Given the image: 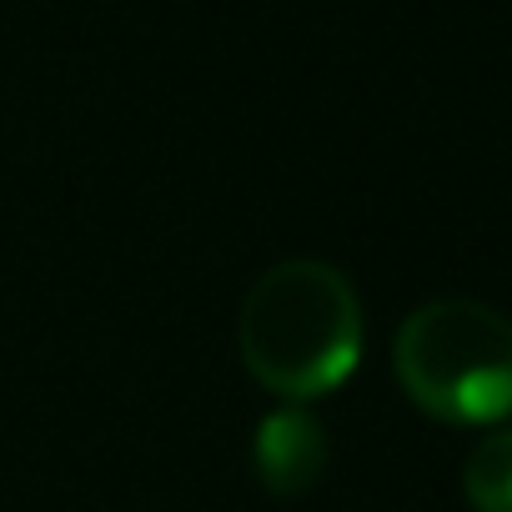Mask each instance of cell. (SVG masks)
<instances>
[{
  "mask_svg": "<svg viewBox=\"0 0 512 512\" xmlns=\"http://www.w3.org/2000/svg\"><path fill=\"white\" fill-rule=\"evenodd\" d=\"M236 352L246 372L292 407L337 392L362 362V302L352 282L292 256L256 277L236 312Z\"/></svg>",
  "mask_w": 512,
  "mask_h": 512,
  "instance_id": "1",
  "label": "cell"
},
{
  "mask_svg": "<svg viewBox=\"0 0 512 512\" xmlns=\"http://www.w3.org/2000/svg\"><path fill=\"white\" fill-rule=\"evenodd\" d=\"M402 392L437 422L477 427L512 417V322L482 302L417 307L392 342Z\"/></svg>",
  "mask_w": 512,
  "mask_h": 512,
  "instance_id": "2",
  "label": "cell"
},
{
  "mask_svg": "<svg viewBox=\"0 0 512 512\" xmlns=\"http://www.w3.org/2000/svg\"><path fill=\"white\" fill-rule=\"evenodd\" d=\"M327 432L312 412L302 407H277L256 422L251 437V467L272 497H302L322 482L327 472Z\"/></svg>",
  "mask_w": 512,
  "mask_h": 512,
  "instance_id": "3",
  "label": "cell"
},
{
  "mask_svg": "<svg viewBox=\"0 0 512 512\" xmlns=\"http://www.w3.org/2000/svg\"><path fill=\"white\" fill-rule=\"evenodd\" d=\"M462 492L472 512H512V427L487 432L462 467Z\"/></svg>",
  "mask_w": 512,
  "mask_h": 512,
  "instance_id": "4",
  "label": "cell"
}]
</instances>
